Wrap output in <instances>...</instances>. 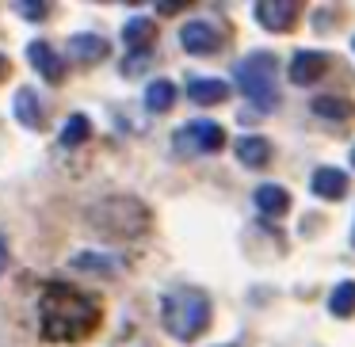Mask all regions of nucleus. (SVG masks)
Returning <instances> with one entry per match:
<instances>
[{
	"label": "nucleus",
	"instance_id": "9d476101",
	"mask_svg": "<svg viewBox=\"0 0 355 347\" xmlns=\"http://www.w3.org/2000/svg\"><path fill=\"white\" fill-rule=\"evenodd\" d=\"M12 111H16V118L27 130H42V126H46V107L39 103V96H35L31 88H19L16 100H12Z\"/></svg>",
	"mask_w": 355,
	"mask_h": 347
},
{
	"label": "nucleus",
	"instance_id": "b1692460",
	"mask_svg": "<svg viewBox=\"0 0 355 347\" xmlns=\"http://www.w3.org/2000/svg\"><path fill=\"white\" fill-rule=\"evenodd\" d=\"M157 8H161V16H176V12L184 8V4H180V0H161Z\"/></svg>",
	"mask_w": 355,
	"mask_h": 347
},
{
	"label": "nucleus",
	"instance_id": "f03ea898",
	"mask_svg": "<svg viewBox=\"0 0 355 347\" xmlns=\"http://www.w3.org/2000/svg\"><path fill=\"white\" fill-rule=\"evenodd\" d=\"M88 225L100 237L134 240L149 229V206L138 199H126V195H115V199H103L96 206H88Z\"/></svg>",
	"mask_w": 355,
	"mask_h": 347
},
{
	"label": "nucleus",
	"instance_id": "a878e982",
	"mask_svg": "<svg viewBox=\"0 0 355 347\" xmlns=\"http://www.w3.org/2000/svg\"><path fill=\"white\" fill-rule=\"evenodd\" d=\"M4 77H8V57L0 54V80H4Z\"/></svg>",
	"mask_w": 355,
	"mask_h": 347
},
{
	"label": "nucleus",
	"instance_id": "20e7f679",
	"mask_svg": "<svg viewBox=\"0 0 355 347\" xmlns=\"http://www.w3.org/2000/svg\"><path fill=\"white\" fill-rule=\"evenodd\" d=\"M237 88L252 100L256 111H275L279 107V62L275 54H268V50H256V54H248L245 62L237 65Z\"/></svg>",
	"mask_w": 355,
	"mask_h": 347
},
{
	"label": "nucleus",
	"instance_id": "a211bd4d",
	"mask_svg": "<svg viewBox=\"0 0 355 347\" xmlns=\"http://www.w3.org/2000/svg\"><path fill=\"white\" fill-rule=\"evenodd\" d=\"M172 103H176V84H172V80H153V84L146 88V107L153 111V115L172 111Z\"/></svg>",
	"mask_w": 355,
	"mask_h": 347
},
{
	"label": "nucleus",
	"instance_id": "0eeeda50",
	"mask_svg": "<svg viewBox=\"0 0 355 347\" xmlns=\"http://www.w3.org/2000/svg\"><path fill=\"white\" fill-rule=\"evenodd\" d=\"M218 42H222V31H218L214 24H207V19H191V24L180 31V46H184L187 54H214Z\"/></svg>",
	"mask_w": 355,
	"mask_h": 347
},
{
	"label": "nucleus",
	"instance_id": "7ed1b4c3",
	"mask_svg": "<svg viewBox=\"0 0 355 347\" xmlns=\"http://www.w3.org/2000/svg\"><path fill=\"white\" fill-rule=\"evenodd\" d=\"M161 321L176 339H195L210 324V298L191 286H176L161 298Z\"/></svg>",
	"mask_w": 355,
	"mask_h": 347
},
{
	"label": "nucleus",
	"instance_id": "f8f14e48",
	"mask_svg": "<svg viewBox=\"0 0 355 347\" xmlns=\"http://www.w3.org/2000/svg\"><path fill=\"white\" fill-rule=\"evenodd\" d=\"M187 96H191V103H199V107H214V103H222L225 96H230V84L218 77H195L187 80Z\"/></svg>",
	"mask_w": 355,
	"mask_h": 347
},
{
	"label": "nucleus",
	"instance_id": "4be33fe9",
	"mask_svg": "<svg viewBox=\"0 0 355 347\" xmlns=\"http://www.w3.org/2000/svg\"><path fill=\"white\" fill-rule=\"evenodd\" d=\"M149 50H130L126 54V62H123V77H138V73H146L149 69Z\"/></svg>",
	"mask_w": 355,
	"mask_h": 347
},
{
	"label": "nucleus",
	"instance_id": "423d86ee",
	"mask_svg": "<svg viewBox=\"0 0 355 347\" xmlns=\"http://www.w3.org/2000/svg\"><path fill=\"white\" fill-rule=\"evenodd\" d=\"M294 19H298V4L294 0H260L256 4V24L263 27V31H291Z\"/></svg>",
	"mask_w": 355,
	"mask_h": 347
},
{
	"label": "nucleus",
	"instance_id": "6ab92c4d",
	"mask_svg": "<svg viewBox=\"0 0 355 347\" xmlns=\"http://www.w3.org/2000/svg\"><path fill=\"white\" fill-rule=\"evenodd\" d=\"M329 309L336 317H355V283L352 278H344V283L329 294Z\"/></svg>",
	"mask_w": 355,
	"mask_h": 347
},
{
	"label": "nucleus",
	"instance_id": "f257e3e1",
	"mask_svg": "<svg viewBox=\"0 0 355 347\" xmlns=\"http://www.w3.org/2000/svg\"><path fill=\"white\" fill-rule=\"evenodd\" d=\"M103 313L92 294L65 283H50L39 301V324L50 344H80L100 328Z\"/></svg>",
	"mask_w": 355,
	"mask_h": 347
},
{
	"label": "nucleus",
	"instance_id": "f3484780",
	"mask_svg": "<svg viewBox=\"0 0 355 347\" xmlns=\"http://www.w3.org/2000/svg\"><path fill=\"white\" fill-rule=\"evenodd\" d=\"M256 206H260V214L279 217L286 206H291V195H286L279 184H263V187H256Z\"/></svg>",
	"mask_w": 355,
	"mask_h": 347
},
{
	"label": "nucleus",
	"instance_id": "39448f33",
	"mask_svg": "<svg viewBox=\"0 0 355 347\" xmlns=\"http://www.w3.org/2000/svg\"><path fill=\"white\" fill-rule=\"evenodd\" d=\"M172 145H176V153L191 157V153H218V149L225 145V130L218 123H210V118H195V123H184L176 130V138H172Z\"/></svg>",
	"mask_w": 355,
	"mask_h": 347
},
{
	"label": "nucleus",
	"instance_id": "dca6fc26",
	"mask_svg": "<svg viewBox=\"0 0 355 347\" xmlns=\"http://www.w3.org/2000/svg\"><path fill=\"white\" fill-rule=\"evenodd\" d=\"M153 35H157V24H153V19H146V16L126 19V27H123V42H126V50H149Z\"/></svg>",
	"mask_w": 355,
	"mask_h": 347
},
{
	"label": "nucleus",
	"instance_id": "412c9836",
	"mask_svg": "<svg viewBox=\"0 0 355 347\" xmlns=\"http://www.w3.org/2000/svg\"><path fill=\"white\" fill-rule=\"evenodd\" d=\"M88 134H92V123H88L85 115H69L62 126V145H80Z\"/></svg>",
	"mask_w": 355,
	"mask_h": 347
},
{
	"label": "nucleus",
	"instance_id": "5701e85b",
	"mask_svg": "<svg viewBox=\"0 0 355 347\" xmlns=\"http://www.w3.org/2000/svg\"><path fill=\"white\" fill-rule=\"evenodd\" d=\"M16 12L24 19H46V4H39V0H19Z\"/></svg>",
	"mask_w": 355,
	"mask_h": 347
},
{
	"label": "nucleus",
	"instance_id": "6e6552de",
	"mask_svg": "<svg viewBox=\"0 0 355 347\" xmlns=\"http://www.w3.org/2000/svg\"><path fill=\"white\" fill-rule=\"evenodd\" d=\"M27 57H31V65L50 80V84H62V80H65V57L58 54L50 42H42V39L31 42V46H27Z\"/></svg>",
	"mask_w": 355,
	"mask_h": 347
},
{
	"label": "nucleus",
	"instance_id": "ddd939ff",
	"mask_svg": "<svg viewBox=\"0 0 355 347\" xmlns=\"http://www.w3.org/2000/svg\"><path fill=\"white\" fill-rule=\"evenodd\" d=\"M237 157L241 164H248V168H263V164L271 161V141L260 138V134H245V138H237Z\"/></svg>",
	"mask_w": 355,
	"mask_h": 347
},
{
	"label": "nucleus",
	"instance_id": "cd10ccee",
	"mask_svg": "<svg viewBox=\"0 0 355 347\" xmlns=\"http://www.w3.org/2000/svg\"><path fill=\"white\" fill-rule=\"evenodd\" d=\"M352 164H355V149H352Z\"/></svg>",
	"mask_w": 355,
	"mask_h": 347
},
{
	"label": "nucleus",
	"instance_id": "bb28decb",
	"mask_svg": "<svg viewBox=\"0 0 355 347\" xmlns=\"http://www.w3.org/2000/svg\"><path fill=\"white\" fill-rule=\"evenodd\" d=\"M352 244H355V229H352Z\"/></svg>",
	"mask_w": 355,
	"mask_h": 347
},
{
	"label": "nucleus",
	"instance_id": "393cba45",
	"mask_svg": "<svg viewBox=\"0 0 355 347\" xmlns=\"http://www.w3.org/2000/svg\"><path fill=\"white\" fill-rule=\"evenodd\" d=\"M4 260H8V240L0 237V263H4Z\"/></svg>",
	"mask_w": 355,
	"mask_h": 347
},
{
	"label": "nucleus",
	"instance_id": "9b49d317",
	"mask_svg": "<svg viewBox=\"0 0 355 347\" xmlns=\"http://www.w3.org/2000/svg\"><path fill=\"white\" fill-rule=\"evenodd\" d=\"M309 187H313V195H321V199H344L352 179H347L344 168H317L313 179H309Z\"/></svg>",
	"mask_w": 355,
	"mask_h": 347
},
{
	"label": "nucleus",
	"instance_id": "2eb2a0df",
	"mask_svg": "<svg viewBox=\"0 0 355 347\" xmlns=\"http://www.w3.org/2000/svg\"><path fill=\"white\" fill-rule=\"evenodd\" d=\"M313 115L321 118H332V123H347V118H355V103L344 100V96H313Z\"/></svg>",
	"mask_w": 355,
	"mask_h": 347
},
{
	"label": "nucleus",
	"instance_id": "aec40b11",
	"mask_svg": "<svg viewBox=\"0 0 355 347\" xmlns=\"http://www.w3.org/2000/svg\"><path fill=\"white\" fill-rule=\"evenodd\" d=\"M69 267H77V271H103V275H111V271H115V260L103 256V252H77L69 260Z\"/></svg>",
	"mask_w": 355,
	"mask_h": 347
},
{
	"label": "nucleus",
	"instance_id": "1a4fd4ad",
	"mask_svg": "<svg viewBox=\"0 0 355 347\" xmlns=\"http://www.w3.org/2000/svg\"><path fill=\"white\" fill-rule=\"evenodd\" d=\"M324 65H329V57H324L321 50H298V54L291 57V69L286 73H291L294 84L306 88V84H313V80L324 73Z\"/></svg>",
	"mask_w": 355,
	"mask_h": 347
},
{
	"label": "nucleus",
	"instance_id": "4468645a",
	"mask_svg": "<svg viewBox=\"0 0 355 347\" xmlns=\"http://www.w3.org/2000/svg\"><path fill=\"white\" fill-rule=\"evenodd\" d=\"M69 57L73 62H85V65H96L107 57V42L100 35H73L69 39Z\"/></svg>",
	"mask_w": 355,
	"mask_h": 347
}]
</instances>
